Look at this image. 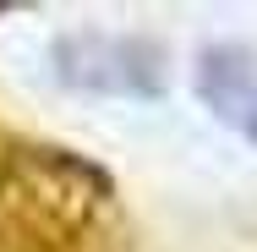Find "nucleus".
I'll return each mask as SVG.
<instances>
[{"instance_id":"nucleus-1","label":"nucleus","mask_w":257,"mask_h":252,"mask_svg":"<svg viewBox=\"0 0 257 252\" xmlns=\"http://www.w3.org/2000/svg\"><path fill=\"white\" fill-rule=\"evenodd\" d=\"M55 77L77 94H109V99H159L164 94V55L148 39L126 33H66L55 39Z\"/></svg>"},{"instance_id":"nucleus-2","label":"nucleus","mask_w":257,"mask_h":252,"mask_svg":"<svg viewBox=\"0 0 257 252\" xmlns=\"http://www.w3.org/2000/svg\"><path fill=\"white\" fill-rule=\"evenodd\" d=\"M197 99L213 110L219 126L257 143V66L230 44H213L197 60Z\"/></svg>"}]
</instances>
